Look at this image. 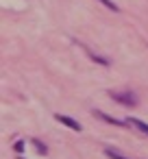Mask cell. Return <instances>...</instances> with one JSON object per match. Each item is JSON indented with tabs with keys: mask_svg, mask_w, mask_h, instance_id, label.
Instances as JSON below:
<instances>
[{
	"mask_svg": "<svg viewBox=\"0 0 148 159\" xmlns=\"http://www.w3.org/2000/svg\"><path fill=\"white\" fill-rule=\"evenodd\" d=\"M109 94H111V98L115 102H120L124 107H135L137 105V96L133 92H109Z\"/></svg>",
	"mask_w": 148,
	"mask_h": 159,
	"instance_id": "6da1fadb",
	"label": "cell"
},
{
	"mask_svg": "<svg viewBox=\"0 0 148 159\" xmlns=\"http://www.w3.org/2000/svg\"><path fill=\"white\" fill-rule=\"evenodd\" d=\"M55 120H59L61 124H65V126H70L72 131H81V124H78L76 120H72V118H68V116H61V113H57V116H55Z\"/></svg>",
	"mask_w": 148,
	"mask_h": 159,
	"instance_id": "7a4b0ae2",
	"label": "cell"
},
{
	"mask_svg": "<svg viewBox=\"0 0 148 159\" xmlns=\"http://www.w3.org/2000/svg\"><path fill=\"white\" fill-rule=\"evenodd\" d=\"M98 118H102L105 122H111V124H115V126H128L126 124V120H118V118H113V116H107V113H102V111H94Z\"/></svg>",
	"mask_w": 148,
	"mask_h": 159,
	"instance_id": "3957f363",
	"label": "cell"
},
{
	"mask_svg": "<svg viewBox=\"0 0 148 159\" xmlns=\"http://www.w3.org/2000/svg\"><path fill=\"white\" fill-rule=\"evenodd\" d=\"M126 124H128V126H135L139 133L148 135V124H146V122H141V120H137V118H128V120H126Z\"/></svg>",
	"mask_w": 148,
	"mask_h": 159,
	"instance_id": "277c9868",
	"label": "cell"
},
{
	"mask_svg": "<svg viewBox=\"0 0 148 159\" xmlns=\"http://www.w3.org/2000/svg\"><path fill=\"white\" fill-rule=\"evenodd\" d=\"M105 155H107V157H111V159H126L122 152H118V150H113V148H109V146L105 148Z\"/></svg>",
	"mask_w": 148,
	"mask_h": 159,
	"instance_id": "5b68a950",
	"label": "cell"
},
{
	"mask_svg": "<svg viewBox=\"0 0 148 159\" xmlns=\"http://www.w3.org/2000/svg\"><path fill=\"white\" fill-rule=\"evenodd\" d=\"M33 144H35V148H37V152H39V155H46V152H48L46 144H42L39 139H33Z\"/></svg>",
	"mask_w": 148,
	"mask_h": 159,
	"instance_id": "8992f818",
	"label": "cell"
},
{
	"mask_svg": "<svg viewBox=\"0 0 148 159\" xmlns=\"http://www.w3.org/2000/svg\"><path fill=\"white\" fill-rule=\"evenodd\" d=\"M100 2H102L107 9H111V11H120V7H118L115 2H111V0H100Z\"/></svg>",
	"mask_w": 148,
	"mask_h": 159,
	"instance_id": "52a82bcc",
	"label": "cell"
},
{
	"mask_svg": "<svg viewBox=\"0 0 148 159\" xmlns=\"http://www.w3.org/2000/svg\"><path fill=\"white\" fill-rule=\"evenodd\" d=\"M92 55V52H89ZM92 59L96 61V63H100V66H109V59H105V57H98V55H92Z\"/></svg>",
	"mask_w": 148,
	"mask_h": 159,
	"instance_id": "ba28073f",
	"label": "cell"
},
{
	"mask_svg": "<svg viewBox=\"0 0 148 159\" xmlns=\"http://www.w3.org/2000/svg\"><path fill=\"white\" fill-rule=\"evenodd\" d=\"M13 148H16L18 152H22V150H24V144H22V142H16V146H13Z\"/></svg>",
	"mask_w": 148,
	"mask_h": 159,
	"instance_id": "9c48e42d",
	"label": "cell"
}]
</instances>
